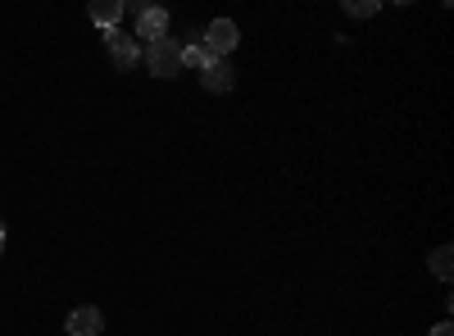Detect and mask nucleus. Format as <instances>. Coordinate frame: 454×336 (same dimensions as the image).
Returning a JSON list of instances; mask_svg holds the SVG:
<instances>
[{"mask_svg":"<svg viewBox=\"0 0 454 336\" xmlns=\"http://www.w3.org/2000/svg\"><path fill=\"white\" fill-rule=\"evenodd\" d=\"M145 68H150V78H177V68H182V46L173 42V36H164V42L155 46H145Z\"/></svg>","mask_w":454,"mask_h":336,"instance_id":"1","label":"nucleus"},{"mask_svg":"<svg viewBox=\"0 0 454 336\" xmlns=\"http://www.w3.org/2000/svg\"><path fill=\"white\" fill-rule=\"evenodd\" d=\"M237 42H241V27L232 23V19H214L205 32H200V46L214 55V59H227L237 51Z\"/></svg>","mask_w":454,"mask_h":336,"instance_id":"2","label":"nucleus"},{"mask_svg":"<svg viewBox=\"0 0 454 336\" xmlns=\"http://www.w3.org/2000/svg\"><path fill=\"white\" fill-rule=\"evenodd\" d=\"M105 51H109V64L119 68V73H132L137 68V36L132 32H123V27H109L105 32Z\"/></svg>","mask_w":454,"mask_h":336,"instance_id":"3","label":"nucleus"},{"mask_svg":"<svg viewBox=\"0 0 454 336\" xmlns=\"http://www.w3.org/2000/svg\"><path fill=\"white\" fill-rule=\"evenodd\" d=\"M132 36H141L145 46L164 42V36H168V10H160V5H141V10H137V32H132Z\"/></svg>","mask_w":454,"mask_h":336,"instance_id":"4","label":"nucleus"},{"mask_svg":"<svg viewBox=\"0 0 454 336\" xmlns=\"http://www.w3.org/2000/svg\"><path fill=\"white\" fill-rule=\"evenodd\" d=\"M68 336H100V327H105V314L96 309V305H78L68 314Z\"/></svg>","mask_w":454,"mask_h":336,"instance_id":"5","label":"nucleus"},{"mask_svg":"<svg viewBox=\"0 0 454 336\" xmlns=\"http://www.w3.org/2000/svg\"><path fill=\"white\" fill-rule=\"evenodd\" d=\"M200 82H205V91L223 96V91H232V87H237V68L227 64V59H209V68L200 73Z\"/></svg>","mask_w":454,"mask_h":336,"instance_id":"6","label":"nucleus"},{"mask_svg":"<svg viewBox=\"0 0 454 336\" xmlns=\"http://www.w3.org/2000/svg\"><path fill=\"white\" fill-rule=\"evenodd\" d=\"M128 14V5H123V0H91V5H87V19L96 23V27H119V19Z\"/></svg>","mask_w":454,"mask_h":336,"instance_id":"7","label":"nucleus"},{"mask_svg":"<svg viewBox=\"0 0 454 336\" xmlns=\"http://www.w3.org/2000/svg\"><path fill=\"white\" fill-rule=\"evenodd\" d=\"M209 59H214V55L200 46V36H196L192 46H182V68H200V73H205V68H209Z\"/></svg>","mask_w":454,"mask_h":336,"instance_id":"8","label":"nucleus"},{"mask_svg":"<svg viewBox=\"0 0 454 336\" xmlns=\"http://www.w3.org/2000/svg\"><path fill=\"white\" fill-rule=\"evenodd\" d=\"M454 250L450 246H441V250H432V273L441 277V282H450V273H454V259H450Z\"/></svg>","mask_w":454,"mask_h":336,"instance_id":"9","label":"nucleus"},{"mask_svg":"<svg viewBox=\"0 0 454 336\" xmlns=\"http://www.w3.org/2000/svg\"><path fill=\"white\" fill-rule=\"evenodd\" d=\"M377 10H382L377 0H346V14H350V19H372Z\"/></svg>","mask_w":454,"mask_h":336,"instance_id":"10","label":"nucleus"},{"mask_svg":"<svg viewBox=\"0 0 454 336\" xmlns=\"http://www.w3.org/2000/svg\"><path fill=\"white\" fill-rule=\"evenodd\" d=\"M432 336H454V332H450V323H441V327H432Z\"/></svg>","mask_w":454,"mask_h":336,"instance_id":"11","label":"nucleus"},{"mask_svg":"<svg viewBox=\"0 0 454 336\" xmlns=\"http://www.w3.org/2000/svg\"><path fill=\"white\" fill-rule=\"evenodd\" d=\"M0 254H5V228H0Z\"/></svg>","mask_w":454,"mask_h":336,"instance_id":"12","label":"nucleus"}]
</instances>
